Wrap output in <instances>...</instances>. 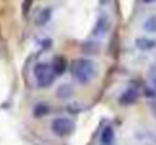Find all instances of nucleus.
<instances>
[{
  "label": "nucleus",
  "instance_id": "obj_12",
  "mask_svg": "<svg viewBox=\"0 0 156 145\" xmlns=\"http://www.w3.org/2000/svg\"><path fill=\"white\" fill-rule=\"evenodd\" d=\"M50 18H52V8H46V9H43L40 12V15L37 18V24L38 26H44V24H47L50 21Z\"/></svg>",
  "mask_w": 156,
  "mask_h": 145
},
{
  "label": "nucleus",
  "instance_id": "obj_1",
  "mask_svg": "<svg viewBox=\"0 0 156 145\" xmlns=\"http://www.w3.org/2000/svg\"><path fill=\"white\" fill-rule=\"evenodd\" d=\"M70 73H71V76H73L76 83H79L82 86H88L97 77L99 68H97V64L93 59L79 57V59L73 60Z\"/></svg>",
  "mask_w": 156,
  "mask_h": 145
},
{
  "label": "nucleus",
  "instance_id": "obj_13",
  "mask_svg": "<svg viewBox=\"0 0 156 145\" xmlns=\"http://www.w3.org/2000/svg\"><path fill=\"white\" fill-rule=\"evenodd\" d=\"M144 95H146V98H149V100H153V98H156V91L152 86H149V88L144 89Z\"/></svg>",
  "mask_w": 156,
  "mask_h": 145
},
{
  "label": "nucleus",
  "instance_id": "obj_15",
  "mask_svg": "<svg viewBox=\"0 0 156 145\" xmlns=\"http://www.w3.org/2000/svg\"><path fill=\"white\" fill-rule=\"evenodd\" d=\"M144 5H153V3H156V0H141Z\"/></svg>",
  "mask_w": 156,
  "mask_h": 145
},
{
  "label": "nucleus",
  "instance_id": "obj_5",
  "mask_svg": "<svg viewBox=\"0 0 156 145\" xmlns=\"http://www.w3.org/2000/svg\"><path fill=\"white\" fill-rule=\"evenodd\" d=\"M140 97H141V94H140V91H138L136 88L129 86V88H126V89L118 95V104H120V106H133V104L138 103Z\"/></svg>",
  "mask_w": 156,
  "mask_h": 145
},
{
  "label": "nucleus",
  "instance_id": "obj_3",
  "mask_svg": "<svg viewBox=\"0 0 156 145\" xmlns=\"http://www.w3.org/2000/svg\"><path fill=\"white\" fill-rule=\"evenodd\" d=\"M76 126L74 121L68 116H56L55 119H52L50 123V130L55 136L58 138H67L74 132Z\"/></svg>",
  "mask_w": 156,
  "mask_h": 145
},
{
  "label": "nucleus",
  "instance_id": "obj_14",
  "mask_svg": "<svg viewBox=\"0 0 156 145\" xmlns=\"http://www.w3.org/2000/svg\"><path fill=\"white\" fill-rule=\"evenodd\" d=\"M150 86L156 91V73H153V74L150 76Z\"/></svg>",
  "mask_w": 156,
  "mask_h": 145
},
{
  "label": "nucleus",
  "instance_id": "obj_7",
  "mask_svg": "<svg viewBox=\"0 0 156 145\" xmlns=\"http://www.w3.org/2000/svg\"><path fill=\"white\" fill-rule=\"evenodd\" d=\"M50 65H52V71H53V74H55V77L64 76V74L67 73V70H68V60H67V57L62 56V54H56V56L53 57Z\"/></svg>",
  "mask_w": 156,
  "mask_h": 145
},
{
  "label": "nucleus",
  "instance_id": "obj_10",
  "mask_svg": "<svg viewBox=\"0 0 156 145\" xmlns=\"http://www.w3.org/2000/svg\"><path fill=\"white\" fill-rule=\"evenodd\" d=\"M52 112V107H50V104L49 103H37L35 106H34V109H32V115H34V118H37V119H41V118H46L49 113Z\"/></svg>",
  "mask_w": 156,
  "mask_h": 145
},
{
  "label": "nucleus",
  "instance_id": "obj_4",
  "mask_svg": "<svg viewBox=\"0 0 156 145\" xmlns=\"http://www.w3.org/2000/svg\"><path fill=\"white\" fill-rule=\"evenodd\" d=\"M111 30V20L106 14H102L97 17L96 23H94V27H93V36L97 38V40H103L105 36L109 33Z\"/></svg>",
  "mask_w": 156,
  "mask_h": 145
},
{
  "label": "nucleus",
  "instance_id": "obj_2",
  "mask_svg": "<svg viewBox=\"0 0 156 145\" xmlns=\"http://www.w3.org/2000/svg\"><path fill=\"white\" fill-rule=\"evenodd\" d=\"M34 77H35L37 86L40 89L52 86L55 79H56L52 71V65L49 62H44V60H40L34 65Z\"/></svg>",
  "mask_w": 156,
  "mask_h": 145
},
{
  "label": "nucleus",
  "instance_id": "obj_8",
  "mask_svg": "<svg viewBox=\"0 0 156 145\" xmlns=\"http://www.w3.org/2000/svg\"><path fill=\"white\" fill-rule=\"evenodd\" d=\"M55 94H56V97H58L59 100H62V101H68V100H71V98L74 97L76 89H74V86H73L71 83H67V82H65V83L58 85Z\"/></svg>",
  "mask_w": 156,
  "mask_h": 145
},
{
  "label": "nucleus",
  "instance_id": "obj_9",
  "mask_svg": "<svg viewBox=\"0 0 156 145\" xmlns=\"http://www.w3.org/2000/svg\"><path fill=\"white\" fill-rule=\"evenodd\" d=\"M115 144V130L111 124L105 126L100 133V145H114Z\"/></svg>",
  "mask_w": 156,
  "mask_h": 145
},
{
  "label": "nucleus",
  "instance_id": "obj_6",
  "mask_svg": "<svg viewBox=\"0 0 156 145\" xmlns=\"http://www.w3.org/2000/svg\"><path fill=\"white\" fill-rule=\"evenodd\" d=\"M133 46L138 51H143V53H150V51H155L156 50V40L149 36V35H141V36H136L135 41H133Z\"/></svg>",
  "mask_w": 156,
  "mask_h": 145
},
{
  "label": "nucleus",
  "instance_id": "obj_11",
  "mask_svg": "<svg viewBox=\"0 0 156 145\" xmlns=\"http://www.w3.org/2000/svg\"><path fill=\"white\" fill-rule=\"evenodd\" d=\"M143 27H144V30H146L147 33L156 35V15L147 17V18L144 20V23H143Z\"/></svg>",
  "mask_w": 156,
  "mask_h": 145
}]
</instances>
